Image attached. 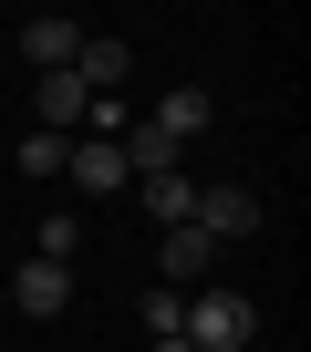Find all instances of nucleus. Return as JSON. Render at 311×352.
<instances>
[{
    "label": "nucleus",
    "instance_id": "f257e3e1",
    "mask_svg": "<svg viewBox=\"0 0 311 352\" xmlns=\"http://www.w3.org/2000/svg\"><path fill=\"white\" fill-rule=\"evenodd\" d=\"M187 352H249L259 342V300L249 290H228V280H208V290H187Z\"/></svg>",
    "mask_w": 311,
    "mask_h": 352
},
{
    "label": "nucleus",
    "instance_id": "f03ea898",
    "mask_svg": "<svg viewBox=\"0 0 311 352\" xmlns=\"http://www.w3.org/2000/svg\"><path fill=\"white\" fill-rule=\"evenodd\" d=\"M0 300H11L21 321H63V311H73V270H52V259H21L11 280H0Z\"/></svg>",
    "mask_w": 311,
    "mask_h": 352
},
{
    "label": "nucleus",
    "instance_id": "7ed1b4c3",
    "mask_svg": "<svg viewBox=\"0 0 311 352\" xmlns=\"http://www.w3.org/2000/svg\"><path fill=\"white\" fill-rule=\"evenodd\" d=\"M208 280H218V239H197V228L156 239V290H208Z\"/></svg>",
    "mask_w": 311,
    "mask_h": 352
},
{
    "label": "nucleus",
    "instance_id": "20e7f679",
    "mask_svg": "<svg viewBox=\"0 0 311 352\" xmlns=\"http://www.w3.org/2000/svg\"><path fill=\"white\" fill-rule=\"evenodd\" d=\"M187 228L218 239V249H228V239H259V197H249V187H197V218H187Z\"/></svg>",
    "mask_w": 311,
    "mask_h": 352
},
{
    "label": "nucleus",
    "instance_id": "39448f33",
    "mask_svg": "<svg viewBox=\"0 0 311 352\" xmlns=\"http://www.w3.org/2000/svg\"><path fill=\"white\" fill-rule=\"evenodd\" d=\"M125 73H135V42H114V32H83V52H73V83L104 104V94H125Z\"/></svg>",
    "mask_w": 311,
    "mask_h": 352
},
{
    "label": "nucleus",
    "instance_id": "423d86ee",
    "mask_svg": "<svg viewBox=\"0 0 311 352\" xmlns=\"http://www.w3.org/2000/svg\"><path fill=\"white\" fill-rule=\"evenodd\" d=\"M73 52H83V21H63V11L21 21V63H32V73H73Z\"/></svg>",
    "mask_w": 311,
    "mask_h": 352
},
{
    "label": "nucleus",
    "instance_id": "0eeeda50",
    "mask_svg": "<svg viewBox=\"0 0 311 352\" xmlns=\"http://www.w3.org/2000/svg\"><path fill=\"white\" fill-rule=\"evenodd\" d=\"M145 218H167V228H187V218H197V176H187V166H167V176H145Z\"/></svg>",
    "mask_w": 311,
    "mask_h": 352
},
{
    "label": "nucleus",
    "instance_id": "6e6552de",
    "mask_svg": "<svg viewBox=\"0 0 311 352\" xmlns=\"http://www.w3.org/2000/svg\"><path fill=\"white\" fill-rule=\"evenodd\" d=\"M145 124H156V135H177V145H197V135H208V94H197V83H177Z\"/></svg>",
    "mask_w": 311,
    "mask_h": 352
},
{
    "label": "nucleus",
    "instance_id": "1a4fd4ad",
    "mask_svg": "<svg viewBox=\"0 0 311 352\" xmlns=\"http://www.w3.org/2000/svg\"><path fill=\"white\" fill-rule=\"evenodd\" d=\"M83 114H94V94H83L73 73H42V135H73Z\"/></svg>",
    "mask_w": 311,
    "mask_h": 352
},
{
    "label": "nucleus",
    "instance_id": "9d476101",
    "mask_svg": "<svg viewBox=\"0 0 311 352\" xmlns=\"http://www.w3.org/2000/svg\"><path fill=\"white\" fill-rule=\"evenodd\" d=\"M11 155H21V176H42V187H63V155H73V135H42V124H32V135L11 145Z\"/></svg>",
    "mask_w": 311,
    "mask_h": 352
},
{
    "label": "nucleus",
    "instance_id": "9b49d317",
    "mask_svg": "<svg viewBox=\"0 0 311 352\" xmlns=\"http://www.w3.org/2000/svg\"><path fill=\"white\" fill-rule=\"evenodd\" d=\"M73 249H83V218H73V208H52V218H42V249H32V259L73 270Z\"/></svg>",
    "mask_w": 311,
    "mask_h": 352
},
{
    "label": "nucleus",
    "instance_id": "f8f14e48",
    "mask_svg": "<svg viewBox=\"0 0 311 352\" xmlns=\"http://www.w3.org/2000/svg\"><path fill=\"white\" fill-rule=\"evenodd\" d=\"M177 321H187V290H145V342H167Z\"/></svg>",
    "mask_w": 311,
    "mask_h": 352
},
{
    "label": "nucleus",
    "instance_id": "ddd939ff",
    "mask_svg": "<svg viewBox=\"0 0 311 352\" xmlns=\"http://www.w3.org/2000/svg\"><path fill=\"white\" fill-rule=\"evenodd\" d=\"M145 352H187V331H167V342H145Z\"/></svg>",
    "mask_w": 311,
    "mask_h": 352
},
{
    "label": "nucleus",
    "instance_id": "4468645a",
    "mask_svg": "<svg viewBox=\"0 0 311 352\" xmlns=\"http://www.w3.org/2000/svg\"><path fill=\"white\" fill-rule=\"evenodd\" d=\"M0 311H11V300H0Z\"/></svg>",
    "mask_w": 311,
    "mask_h": 352
}]
</instances>
